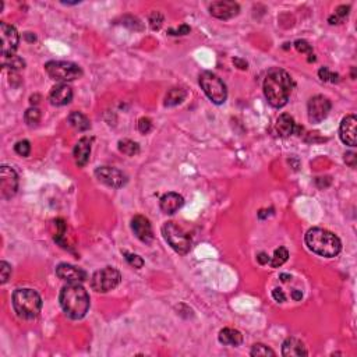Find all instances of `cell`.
Wrapping results in <instances>:
<instances>
[{
    "instance_id": "ee69618b",
    "label": "cell",
    "mask_w": 357,
    "mask_h": 357,
    "mask_svg": "<svg viewBox=\"0 0 357 357\" xmlns=\"http://www.w3.org/2000/svg\"><path fill=\"white\" fill-rule=\"evenodd\" d=\"M24 36H26V39H27V41H30V42H34V41H36V36H35V35H32V34H31V32H27V34H26V35H24Z\"/></svg>"
},
{
    "instance_id": "bcb514c9",
    "label": "cell",
    "mask_w": 357,
    "mask_h": 357,
    "mask_svg": "<svg viewBox=\"0 0 357 357\" xmlns=\"http://www.w3.org/2000/svg\"><path fill=\"white\" fill-rule=\"evenodd\" d=\"M38 99H41V97H39V95H35V97H31V101H30V102L32 103V105H34V103H35V105H36V103L39 102Z\"/></svg>"
},
{
    "instance_id": "52a82bcc",
    "label": "cell",
    "mask_w": 357,
    "mask_h": 357,
    "mask_svg": "<svg viewBox=\"0 0 357 357\" xmlns=\"http://www.w3.org/2000/svg\"><path fill=\"white\" fill-rule=\"evenodd\" d=\"M162 235L168 244L178 254H187L191 249V237L180 226L173 222H166L162 226Z\"/></svg>"
},
{
    "instance_id": "3957f363",
    "label": "cell",
    "mask_w": 357,
    "mask_h": 357,
    "mask_svg": "<svg viewBox=\"0 0 357 357\" xmlns=\"http://www.w3.org/2000/svg\"><path fill=\"white\" fill-rule=\"evenodd\" d=\"M306 244L317 255L325 258L337 257L342 250V243L337 235L322 228H313L306 233Z\"/></svg>"
},
{
    "instance_id": "9c48e42d",
    "label": "cell",
    "mask_w": 357,
    "mask_h": 357,
    "mask_svg": "<svg viewBox=\"0 0 357 357\" xmlns=\"http://www.w3.org/2000/svg\"><path fill=\"white\" fill-rule=\"evenodd\" d=\"M18 190V174L14 169L3 165L0 168V197L3 199H10L14 197Z\"/></svg>"
},
{
    "instance_id": "8992f818",
    "label": "cell",
    "mask_w": 357,
    "mask_h": 357,
    "mask_svg": "<svg viewBox=\"0 0 357 357\" xmlns=\"http://www.w3.org/2000/svg\"><path fill=\"white\" fill-rule=\"evenodd\" d=\"M199 85L205 92V95L215 105H222L228 99V90L225 82L219 77L211 72H204L199 76Z\"/></svg>"
},
{
    "instance_id": "30bf717a",
    "label": "cell",
    "mask_w": 357,
    "mask_h": 357,
    "mask_svg": "<svg viewBox=\"0 0 357 357\" xmlns=\"http://www.w3.org/2000/svg\"><path fill=\"white\" fill-rule=\"evenodd\" d=\"M332 103L327 97L324 95H316L308 101L307 112H308V120L311 123H321L331 112Z\"/></svg>"
},
{
    "instance_id": "d6a6232c",
    "label": "cell",
    "mask_w": 357,
    "mask_h": 357,
    "mask_svg": "<svg viewBox=\"0 0 357 357\" xmlns=\"http://www.w3.org/2000/svg\"><path fill=\"white\" fill-rule=\"evenodd\" d=\"M318 76L321 78L322 81H329V82H338L339 81V76L335 74V73L329 72L328 67H321L320 72H318Z\"/></svg>"
},
{
    "instance_id": "9a60e30c",
    "label": "cell",
    "mask_w": 357,
    "mask_h": 357,
    "mask_svg": "<svg viewBox=\"0 0 357 357\" xmlns=\"http://www.w3.org/2000/svg\"><path fill=\"white\" fill-rule=\"evenodd\" d=\"M357 119L354 115H349L343 118L339 127V137L343 144L349 145L350 148H354L357 144Z\"/></svg>"
},
{
    "instance_id": "f6af8a7d",
    "label": "cell",
    "mask_w": 357,
    "mask_h": 357,
    "mask_svg": "<svg viewBox=\"0 0 357 357\" xmlns=\"http://www.w3.org/2000/svg\"><path fill=\"white\" fill-rule=\"evenodd\" d=\"M279 278H281L282 282H289L292 279V276L291 275H286V274H282V275L279 276Z\"/></svg>"
},
{
    "instance_id": "8fae6325",
    "label": "cell",
    "mask_w": 357,
    "mask_h": 357,
    "mask_svg": "<svg viewBox=\"0 0 357 357\" xmlns=\"http://www.w3.org/2000/svg\"><path fill=\"white\" fill-rule=\"evenodd\" d=\"M95 177L101 183L106 184L112 189H120L127 183V176L123 173L122 170H119L112 166H101L95 170Z\"/></svg>"
},
{
    "instance_id": "4fadbf2b",
    "label": "cell",
    "mask_w": 357,
    "mask_h": 357,
    "mask_svg": "<svg viewBox=\"0 0 357 357\" xmlns=\"http://www.w3.org/2000/svg\"><path fill=\"white\" fill-rule=\"evenodd\" d=\"M56 275L59 279L67 282V283H82L88 278L87 272L72 264H59L56 268Z\"/></svg>"
},
{
    "instance_id": "cb8c5ba5",
    "label": "cell",
    "mask_w": 357,
    "mask_h": 357,
    "mask_svg": "<svg viewBox=\"0 0 357 357\" xmlns=\"http://www.w3.org/2000/svg\"><path fill=\"white\" fill-rule=\"evenodd\" d=\"M187 97V92L183 88H172L165 97V106H176L183 102Z\"/></svg>"
},
{
    "instance_id": "5b68a950",
    "label": "cell",
    "mask_w": 357,
    "mask_h": 357,
    "mask_svg": "<svg viewBox=\"0 0 357 357\" xmlns=\"http://www.w3.org/2000/svg\"><path fill=\"white\" fill-rule=\"evenodd\" d=\"M45 70L52 80L60 81L61 84L63 82L74 81V80H77V78H80L82 76L81 67L76 64V63H72V61H48L45 64Z\"/></svg>"
},
{
    "instance_id": "d590c367",
    "label": "cell",
    "mask_w": 357,
    "mask_h": 357,
    "mask_svg": "<svg viewBox=\"0 0 357 357\" xmlns=\"http://www.w3.org/2000/svg\"><path fill=\"white\" fill-rule=\"evenodd\" d=\"M295 48H296V51L300 52V53H308V55H311L313 53L311 45L307 41H304V39H297V41L295 42Z\"/></svg>"
},
{
    "instance_id": "f35d334b",
    "label": "cell",
    "mask_w": 357,
    "mask_h": 357,
    "mask_svg": "<svg viewBox=\"0 0 357 357\" xmlns=\"http://www.w3.org/2000/svg\"><path fill=\"white\" fill-rule=\"evenodd\" d=\"M345 162H346L350 168H354L357 162V155L353 151H349V152L345 153Z\"/></svg>"
},
{
    "instance_id": "f546056e",
    "label": "cell",
    "mask_w": 357,
    "mask_h": 357,
    "mask_svg": "<svg viewBox=\"0 0 357 357\" xmlns=\"http://www.w3.org/2000/svg\"><path fill=\"white\" fill-rule=\"evenodd\" d=\"M250 354L254 357L276 356V353L274 352L272 349H270V347L265 346V345H262V343H255L254 346H253V349H251Z\"/></svg>"
},
{
    "instance_id": "7402d4cb",
    "label": "cell",
    "mask_w": 357,
    "mask_h": 357,
    "mask_svg": "<svg viewBox=\"0 0 357 357\" xmlns=\"http://www.w3.org/2000/svg\"><path fill=\"white\" fill-rule=\"evenodd\" d=\"M219 342L226 346H240L243 343V335L233 328H224L219 332Z\"/></svg>"
},
{
    "instance_id": "44dd1931",
    "label": "cell",
    "mask_w": 357,
    "mask_h": 357,
    "mask_svg": "<svg viewBox=\"0 0 357 357\" xmlns=\"http://www.w3.org/2000/svg\"><path fill=\"white\" fill-rule=\"evenodd\" d=\"M282 354L285 357H300L307 356L308 352L301 341L296 338H287L282 345Z\"/></svg>"
},
{
    "instance_id": "e0dca14e",
    "label": "cell",
    "mask_w": 357,
    "mask_h": 357,
    "mask_svg": "<svg viewBox=\"0 0 357 357\" xmlns=\"http://www.w3.org/2000/svg\"><path fill=\"white\" fill-rule=\"evenodd\" d=\"M303 127L297 126L295 119L292 118L289 113H282L276 120V133L281 137H291L292 134L301 133Z\"/></svg>"
},
{
    "instance_id": "60d3db41",
    "label": "cell",
    "mask_w": 357,
    "mask_h": 357,
    "mask_svg": "<svg viewBox=\"0 0 357 357\" xmlns=\"http://www.w3.org/2000/svg\"><path fill=\"white\" fill-rule=\"evenodd\" d=\"M257 261L260 262L261 265H265V264H270L271 257L268 254H265V253H260V254L257 255Z\"/></svg>"
},
{
    "instance_id": "8d00e7d4",
    "label": "cell",
    "mask_w": 357,
    "mask_h": 357,
    "mask_svg": "<svg viewBox=\"0 0 357 357\" xmlns=\"http://www.w3.org/2000/svg\"><path fill=\"white\" fill-rule=\"evenodd\" d=\"M152 128V122L148 118H143L138 120V131L143 134H147Z\"/></svg>"
},
{
    "instance_id": "7c38bea8",
    "label": "cell",
    "mask_w": 357,
    "mask_h": 357,
    "mask_svg": "<svg viewBox=\"0 0 357 357\" xmlns=\"http://www.w3.org/2000/svg\"><path fill=\"white\" fill-rule=\"evenodd\" d=\"M0 39H2V56H11L18 48L20 35L13 26L0 23Z\"/></svg>"
},
{
    "instance_id": "4dcf8cb0",
    "label": "cell",
    "mask_w": 357,
    "mask_h": 357,
    "mask_svg": "<svg viewBox=\"0 0 357 357\" xmlns=\"http://www.w3.org/2000/svg\"><path fill=\"white\" fill-rule=\"evenodd\" d=\"M123 255H124V258H126V261H127L128 264L133 266V268H136V270H140V268H143L144 266V260L140 255L128 253V251H123Z\"/></svg>"
},
{
    "instance_id": "ba28073f",
    "label": "cell",
    "mask_w": 357,
    "mask_h": 357,
    "mask_svg": "<svg viewBox=\"0 0 357 357\" xmlns=\"http://www.w3.org/2000/svg\"><path fill=\"white\" fill-rule=\"evenodd\" d=\"M122 281V275L116 268L113 266H105L102 270L97 271L91 278L92 291L98 293H106L113 291Z\"/></svg>"
},
{
    "instance_id": "d4e9b609",
    "label": "cell",
    "mask_w": 357,
    "mask_h": 357,
    "mask_svg": "<svg viewBox=\"0 0 357 357\" xmlns=\"http://www.w3.org/2000/svg\"><path fill=\"white\" fill-rule=\"evenodd\" d=\"M2 66L5 69H10L11 72H18L26 67V61L21 57L11 55V56H2Z\"/></svg>"
},
{
    "instance_id": "1f68e13d",
    "label": "cell",
    "mask_w": 357,
    "mask_h": 357,
    "mask_svg": "<svg viewBox=\"0 0 357 357\" xmlns=\"http://www.w3.org/2000/svg\"><path fill=\"white\" fill-rule=\"evenodd\" d=\"M14 151L15 153H18L20 157H28L31 152V144L30 141H27V140H23V141H18V143L14 145Z\"/></svg>"
},
{
    "instance_id": "d6986e66",
    "label": "cell",
    "mask_w": 357,
    "mask_h": 357,
    "mask_svg": "<svg viewBox=\"0 0 357 357\" xmlns=\"http://www.w3.org/2000/svg\"><path fill=\"white\" fill-rule=\"evenodd\" d=\"M91 145L92 138L90 137H82L81 140L76 144L73 153H74V159H76L77 166L84 168V166L88 164L90 155H91Z\"/></svg>"
},
{
    "instance_id": "277c9868",
    "label": "cell",
    "mask_w": 357,
    "mask_h": 357,
    "mask_svg": "<svg viewBox=\"0 0 357 357\" xmlns=\"http://www.w3.org/2000/svg\"><path fill=\"white\" fill-rule=\"evenodd\" d=\"M13 308L23 320H34L42 310V297L34 289H17L13 293Z\"/></svg>"
},
{
    "instance_id": "f1b7e54d",
    "label": "cell",
    "mask_w": 357,
    "mask_h": 357,
    "mask_svg": "<svg viewBox=\"0 0 357 357\" xmlns=\"http://www.w3.org/2000/svg\"><path fill=\"white\" fill-rule=\"evenodd\" d=\"M24 119H26V123L30 127H34V126H36L38 123L41 122V110L35 106L30 107V109H27Z\"/></svg>"
},
{
    "instance_id": "836d02e7",
    "label": "cell",
    "mask_w": 357,
    "mask_h": 357,
    "mask_svg": "<svg viewBox=\"0 0 357 357\" xmlns=\"http://www.w3.org/2000/svg\"><path fill=\"white\" fill-rule=\"evenodd\" d=\"M162 23H164V15L161 14L159 11H153L152 14L149 15V26H151L152 30H159Z\"/></svg>"
},
{
    "instance_id": "ab89813d",
    "label": "cell",
    "mask_w": 357,
    "mask_h": 357,
    "mask_svg": "<svg viewBox=\"0 0 357 357\" xmlns=\"http://www.w3.org/2000/svg\"><path fill=\"white\" fill-rule=\"evenodd\" d=\"M272 297H274L278 303H283V301L286 300V295L283 293V291H282L281 287H275V289L272 291Z\"/></svg>"
},
{
    "instance_id": "e575fe53",
    "label": "cell",
    "mask_w": 357,
    "mask_h": 357,
    "mask_svg": "<svg viewBox=\"0 0 357 357\" xmlns=\"http://www.w3.org/2000/svg\"><path fill=\"white\" fill-rule=\"evenodd\" d=\"M11 275V265L7 264L6 261L0 262V278H2V283H6L9 281V278Z\"/></svg>"
},
{
    "instance_id": "83f0119b",
    "label": "cell",
    "mask_w": 357,
    "mask_h": 357,
    "mask_svg": "<svg viewBox=\"0 0 357 357\" xmlns=\"http://www.w3.org/2000/svg\"><path fill=\"white\" fill-rule=\"evenodd\" d=\"M349 11H350V6H339L337 9V11H335V14L331 15V17L328 18L329 24H332V26H335V24H342L343 21H345V18L349 15Z\"/></svg>"
},
{
    "instance_id": "603a6c76",
    "label": "cell",
    "mask_w": 357,
    "mask_h": 357,
    "mask_svg": "<svg viewBox=\"0 0 357 357\" xmlns=\"http://www.w3.org/2000/svg\"><path fill=\"white\" fill-rule=\"evenodd\" d=\"M67 120L70 123V126H73V127L76 128V130H78V131H87V130H90V127H91L90 119H88L85 115H82L81 112H72L69 115Z\"/></svg>"
},
{
    "instance_id": "4316f807",
    "label": "cell",
    "mask_w": 357,
    "mask_h": 357,
    "mask_svg": "<svg viewBox=\"0 0 357 357\" xmlns=\"http://www.w3.org/2000/svg\"><path fill=\"white\" fill-rule=\"evenodd\" d=\"M119 151L127 157H134L140 152V145L137 143H134L131 140H120L119 141Z\"/></svg>"
},
{
    "instance_id": "5bb4252c",
    "label": "cell",
    "mask_w": 357,
    "mask_h": 357,
    "mask_svg": "<svg viewBox=\"0 0 357 357\" xmlns=\"http://www.w3.org/2000/svg\"><path fill=\"white\" fill-rule=\"evenodd\" d=\"M240 6L236 2H229V0H220V2H214L209 6V13L219 20H230L239 14Z\"/></svg>"
},
{
    "instance_id": "ffe728a7",
    "label": "cell",
    "mask_w": 357,
    "mask_h": 357,
    "mask_svg": "<svg viewBox=\"0 0 357 357\" xmlns=\"http://www.w3.org/2000/svg\"><path fill=\"white\" fill-rule=\"evenodd\" d=\"M184 204V198L177 193H168L162 195L161 198V209L164 211L165 214L173 215L174 212H177L178 209L182 208Z\"/></svg>"
},
{
    "instance_id": "ac0fdd59",
    "label": "cell",
    "mask_w": 357,
    "mask_h": 357,
    "mask_svg": "<svg viewBox=\"0 0 357 357\" xmlns=\"http://www.w3.org/2000/svg\"><path fill=\"white\" fill-rule=\"evenodd\" d=\"M73 99V90L70 85L67 84H59L56 87L52 88L51 94H49V101L52 105L55 106H64L67 103L72 102Z\"/></svg>"
},
{
    "instance_id": "6da1fadb",
    "label": "cell",
    "mask_w": 357,
    "mask_h": 357,
    "mask_svg": "<svg viewBox=\"0 0 357 357\" xmlns=\"http://www.w3.org/2000/svg\"><path fill=\"white\" fill-rule=\"evenodd\" d=\"M262 88H264V95L271 106L283 107L291 98L293 80L291 74L283 69L274 67L266 73Z\"/></svg>"
},
{
    "instance_id": "484cf974",
    "label": "cell",
    "mask_w": 357,
    "mask_h": 357,
    "mask_svg": "<svg viewBox=\"0 0 357 357\" xmlns=\"http://www.w3.org/2000/svg\"><path fill=\"white\" fill-rule=\"evenodd\" d=\"M287 258H289V251H287V249H286V247H279V249H276L275 253H274V257H271L270 265L272 266V268H279V266H282L285 264L286 261H287Z\"/></svg>"
},
{
    "instance_id": "2e32d148",
    "label": "cell",
    "mask_w": 357,
    "mask_h": 357,
    "mask_svg": "<svg viewBox=\"0 0 357 357\" xmlns=\"http://www.w3.org/2000/svg\"><path fill=\"white\" fill-rule=\"evenodd\" d=\"M131 230H133L136 237L138 240H141L143 243L148 244L153 240L152 225H151L148 218H145L143 215H136L131 219Z\"/></svg>"
},
{
    "instance_id": "74e56055",
    "label": "cell",
    "mask_w": 357,
    "mask_h": 357,
    "mask_svg": "<svg viewBox=\"0 0 357 357\" xmlns=\"http://www.w3.org/2000/svg\"><path fill=\"white\" fill-rule=\"evenodd\" d=\"M190 27L187 26V24H182V26L178 27L177 30H173V28H170V30L168 31L169 35H187V34H190Z\"/></svg>"
},
{
    "instance_id": "b9f144b4",
    "label": "cell",
    "mask_w": 357,
    "mask_h": 357,
    "mask_svg": "<svg viewBox=\"0 0 357 357\" xmlns=\"http://www.w3.org/2000/svg\"><path fill=\"white\" fill-rule=\"evenodd\" d=\"M233 63H235L239 69H241V70H247V61L241 60L239 57H236V59H233Z\"/></svg>"
},
{
    "instance_id": "7a4b0ae2",
    "label": "cell",
    "mask_w": 357,
    "mask_h": 357,
    "mask_svg": "<svg viewBox=\"0 0 357 357\" xmlns=\"http://www.w3.org/2000/svg\"><path fill=\"white\" fill-rule=\"evenodd\" d=\"M63 311L72 320H81L90 310V295L81 283H67L59 295Z\"/></svg>"
},
{
    "instance_id": "7bdbcfd3",
    "label": "cell",
    "mask_w": 357,
    "mask_h": 357,
    "mask_svg": "<svg viewBox=\"0 0 357 357\" xmlns=\"http://www.w3.org/2000/svg\"><path fill=\"white\" fill-rule=\"evenodd\" d=\"M301 297H303V293H301V291H297V289H295V291L292 292V299L293 300H301Z\"/></svg>"
}]
</instances>
